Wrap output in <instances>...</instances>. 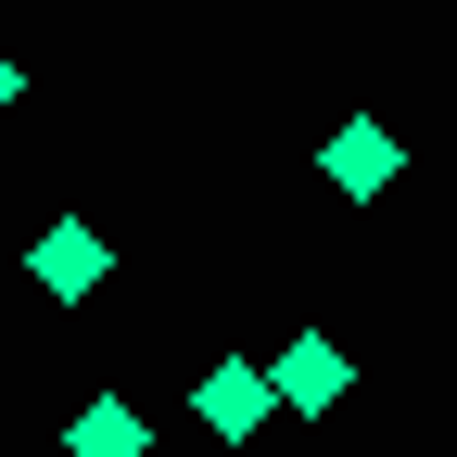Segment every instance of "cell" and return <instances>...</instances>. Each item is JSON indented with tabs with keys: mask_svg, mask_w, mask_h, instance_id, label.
Wrapping results in <instances>:
<instances>
[{
	"mask_svg": "<svg viewBox=\"0 0 457 457\" xmlns=\"http://www.w3.org/2000/svg\"><path fill=\"white\" fill-rule=\"evenodd\" d=\"M102 267H114V254H102V228L64 216V228L38 242V293H64V305H77V293H102Z\"/></svg>",
	"mask_w": 457,
	"mask_h": 457,
	"instance_id": "cell-1",
	"label": "cell"
},
{
	"mask_svg": "<svg viewBox=\"0 0 457 457\" xmlns=\"http://www.w3.org/2000/svg\"><path fill=\"white\" fill-rule=\"evenodd\" d=\"M394 165H407V153H394V140L369 128V114H356V128L330 140V191H356V204H369V191H394Z\"/></svg>",
	"mask_w": 457,
	"mask_h": 457,
	"instance_id": "cell-2",
	"label": "cell"
},
{
	"mask_svg": "<svg viewBox=\"0 0 457 457\" xmlns=\"http://www.w3.org/2000/svg\"><path fill=\"white\" fill-rule=\"evenodd\" d=\"M267 394H279V407H330V394H343V356H330V343H293V356L267 369Z\"/></svg>",
	"mask_w": 457,
	"mask_h": 457,
	"instance_id": "cell-3",
	"label": "cell"
},
{
	"mask_svg": "<svg viewBox=\"0 0 457 457\" xmlns=\"http://www.w3.org/2000/svg\"><path fill=\"white\" fill-rule=\"evenodd\" d=\"M191 407H204L216 432H254V420H267V369H204V394H191Z\"/></svg>",
	"mask_w": 457,
	"mask_h": 457,
	"instance_id": "cell-4",
	"label": "cell"
},
{
	"mask_svg": "<svg viewBox=\"0 0 457 457\" xmlns=\"http://www.w3.org/2000/svg\"><path fill=\"white\" fill-rule=\"evenodd\" d=\"M64 445H77V457H140V407H128V394H102V407H77Z\"/></svg>",
	"mask_w": 457,
	"mask_h": 457,
	"instance_id": "cell-5",
	"label": "cell"
},
{
	"mask_svg": "<svg viewBox=\"0 0 457 457\" xmlns=\"http://www.w3.org/2000/svg\"><path fill=\"white\" fill-rule=\"evenodd\" d=\"M0 102H13V64H0Z\"/></svg>",
	"mask_w": 457,
	"mask_h": 457,
	"instance_id": "cell-6",
	"label": "cell"
}]
</instances>
